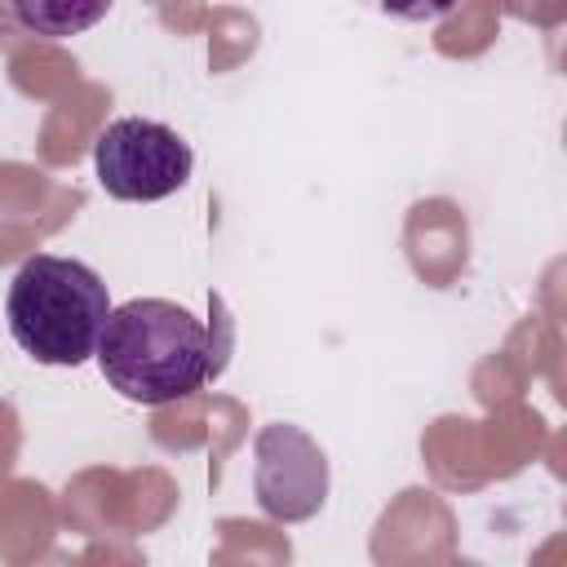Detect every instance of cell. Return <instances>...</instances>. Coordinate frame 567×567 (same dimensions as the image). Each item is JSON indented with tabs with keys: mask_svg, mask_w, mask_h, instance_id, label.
Masks as SVG:
<instances>
[{
	"mask_svg": "<svg viewBox=\"0 0 567 567\" xmlns=\"http://www.w3.org/2000/svg\"><path fill=\"white\" fill-rule=\"evenodd\" d=\"M221 350L226 341L186 306L168 297H133L111 306L93 359L120 399L159 408L204 390L221 372Z\"/></svg>",
	"mask_w": 567,
	"mask_h": 567,
	"instance_id": "cell-1",
	"label": "cell"
},
{
	"mask_svg": "<svg viewBox=\"0 0 567 567\" xmlns=\"http://www.w3.org/2000/svg\"><path fill=\"white\" fill-rule=\"evenodd\" d=\"M106 315L111 292L102 275L75 257L53 252L27 257L4 297V319L18 350L49 368H80L93 359Z\"/></svg>",
	"mask_w": 567,
	"mask_h": 567,
	"instance_id": "cell-2",
	"label": "cell"
},
{
	"mask_svg": "<svg viewBox=\"0 0 567 567\" xmlns=\"http://www.w3.org/2000/svg\"><path fill=\"white\" fill-rule=\"evenodd\" d=\"M190 146L177 128L142 115L111 120L93 142V168L111 199L124 204H155L186 186L190 177Z\"/></svg>",
	"mask_w": 567,
	"mask_h": 567,
	"instance_id": "cell-3",
	"label": "cell"
},
{
	"mask_svg": "<svg viewBox=\"0 0 567 567\" xmlns=\"http://www.w3.org/2000/svg\"><path fill=\"white\" fill-rule=\"evenodd\" d=\"M252 487L270 518L301 523L310 518L328 496V461L319 443L297 425H266L252 439Z\"/></svg>",
	"mask_w": 567,
	"mask_h": 567,
	"instance_id": "cell-4",
	"label": "cell"
},
{
	"mask_svg": "<svg viewBox=\"0 0 567 567\" xmlns=\"http://www.w3.org/2000/svg\"><path fill=\"white\" fill-rule=\"evenodd\" d=\"M9 4L27 31L44 35V40H66V35L97 27L115 0H9Z\"/></svg>",
	"mask_w": 567,
	"mask_h": 567,
	"instance_id": "cell-5",
	"label": "cell"
},
{
	"mask_svg": "<svg viewBox=\"0 0 567 567\" xmlns=\"http://www.w3.org/2000/svg\"><path fill=\"white\" fill-rule=\"evenodd\" d=\"M390 18H403V22H434L443 13H452L461 0H377Z\"/></svg>",
	"mask_w": 567,
	"mask_h": 567,
	"instance_id": "cell-6",
	"label": "cell"
}]
</instances>
